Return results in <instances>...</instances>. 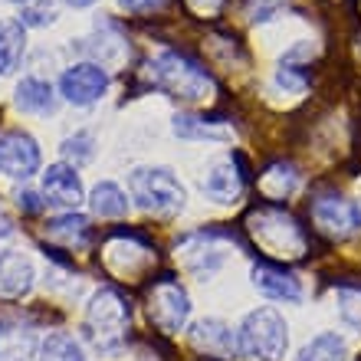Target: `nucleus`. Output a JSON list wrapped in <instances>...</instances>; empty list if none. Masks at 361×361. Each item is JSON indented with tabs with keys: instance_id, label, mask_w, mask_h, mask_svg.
Listing matches in <instances>:
<instances>
[{
	"instance_id": "nucleus-1",
	"label": "nucleus",
	"mask_w": 361,
	"mask_h": 361,
	"mask_svg": "<svg viewBox=\"0 0 361 361\" xmlns=\"http://www.w3.org/2000/svg\"><path fill=\"white\" fill-rule=\"evenodd\" d=\"M148 76H152V86L161 89L164 95H171L178 102L197 105L207 102L210 92L217 89L214 76L207 73L204 63H197L194 56L180 53V49H164L148 63Z\"/></svg>"
},
{
	"instance_id": "nucleus-2",
	"label": "nucleus",
	"mask_w": 361,
	"mask_h": 361,
	"mask_svg": "<svg viewBox=\"0 0 361 361\" xmlns=\"http://www.w3.org/2000/svg\"><path fill=\"white\" fill-rule=\"evenodd\" d=\"M128 197L154 220H174L188 207V190L178 174L171 168H154V164H142L128 174Z\"/></svg>"
},
{
	"instance_id": "nucleus-3",
	"label": "nucleus",
	"mask_w": 361,
	"mask_h": 361,
	"mask_svg": "<svg viewBox=\"0 0 361 361\" xmlns=\"http://www.w3.org/2000/svg\"><path fill=\"white\" fill-rule=\"evenodd\" d=\"M289 352V322L273 305L250 309L237 325V355L247 361H283Z\"/></svg>"
},
{
	"instance_id": "nucleus-4",
	"label": "nucleus",
	"mask_w": 361,
	"mask_h": 361,
	"mask_svg": "<svg viewBox=\"0 0 361 361\" xmlns=\"http://www.w3.org/2000/svg\"><path fill=\"white\" fill-rule=\"evenodd\" d=\"M132 325V305L115 286L95 289L86 305V319H82V332L86 338L105 355H115L125 342V329Z\"/></svg>"
},
{
	"instance_id": "nucleus-5",
	"label": "nucleus",
	"mask_w": 361,
	"mask_h": 361,
	"mask_svg": "<svg viewBox=\"0 0 361 361\" xmlns=\"http://www.w3.org/2000/svg\"><path fill=\"white\" fill-rule=\"evenodd\" d=\"M253 233L263 247L269 250V257H302L305 253V233L295 224V217H289L286 210H279L276 204L253 210Z\"/></svg>"
},
{
	"instance_id": "nucleus-6",
	"label": "nucleus",
	"mask_w": 361,
	"mask_h": 361,
	"mask_svg": "<svg viewBox=\"0 0 361 361\" xmlns=\"http://www.w3.org/2000/svg\"><path fill=\"white\" fill-rule=\"evenodd\" d=\"M315 230L329 240H348L361 233V204L338 190H319L309 204Z\"/></svg>"
},
{
	"instance_id": "nucleus-7",
	"label": "nucleus",
	"mask_w": 361,
	"mask_h": 361,
	"mask_svg": "<svg viewBox=\"0 0 361 361\" xmlns=\"http://www.w3.org/2000/svg\"><path fill=\"white\" fill-rule=\"evenodd\" d=\"M178 257L184 259V269L190 276L207 279L227 263V233H220V230H194L188 237H180Z\"/></svg>"
},
{
	"instance_id": "nucleus-8",
	"label": "nucleus",
	"mask_w": 361,
	"mask_h": 361,
	"mask_svg": "<svg viewBox=\"0 0 361 361\" xmlns=\"http://www.w3.org/2000/svg\"><path fill=\"white\" fill-rule=\"evenodd\" d=\"M243 188H247V168H243V158L237 152L210 158V164L204 168V178H200L204 197H210L214 204H237L243 197Z\"/></svg>"
},
{
	"instance_id": "nucleus-9",
	"label": "nucleus",
	"mask_w": 361,
	"mask_h": 361,
	"mask_svg": "<svg viewBox=\"0 0 361 361\" xmlns=\"http://www.w3.org/2000/svg\"><path fill=\"white\" fill-rule=\"evenodd\" d=\"M148 319H152L164 335H178L190 319V295L184 286L174 279H161L148 293Z\"/></svg>"
},
{
	"instance_id": "nucleus-10",
	"label": "nucleus",
	"mask_w": 361,
	"mask_h": 361,
	"mask_svg": "<svg viewBox=\"0 0 361 361\" xmlns=\"http://www.w3.org/2000/svg\"><path fill=\"white\" fill-rule=\"evenodd\" d=\"M43 164V154H39V145L30 132H20V128H7L0 132V174L10 180H30L39 171Z\"/></svg>"
},
{
	"instance_id": "nucleus-11",
	"label": "nucleus",
	"mask_w": 361,
	"mask_h": 361,
	"mask_svg": "<svg viewBox=\"0 0 361 361\" xmlns=\"http://www.w3.org/2000/svg\"><path fill=\"white\" fill-rule=\"evenodd\" d=\"M59 92L69 105L89 109L109 92V73L99 63H73V66L59 76Z\"/></svg>"
},
{
	"instance_id": "nucleus-12",
	"label": "nucleus",
	"mask_w": 361,
	"mask_h": 361,
	"mask_svg": "<svg viewBox=\"0 0 361 361\" xmlns=\"http://www.w3.org/2000/svg\"><path fill=\"white\" fill-rule=\"evenodd\" d=\"M250 276H253V286H257V293L267 295L269 302L299 305V302L305 299L302 279H299L293 269L279 267V263H269V259H263V263H253Z\"/></svg>"
},
{
	"instance_id": "nucleus-13",
	"label": "nucleus",
	"mask_w": 361,
	"mask_h": 361,
	"mask_svg": "<svg viewBox=\"0 0 361 361\" xmlns=\"http://www.w3.org/2000/svg\"><path fill=\"white\" fill-rule=\"evenodd\" d=\"M43 197H47L49 207L76 210L86 200V188H82L79 168H73L66 161L49 164L47 171H43Z\"/></svg>"
},
{
	"instance_id": "nucleus-14",
	"label": "nucleus",
	"mask_w": 361,
	"mask_h": 361,
	"mask_svg": "<svg viewBox=\"0 0 361 361\" xmlns=\"http://www.w3.org/2000/svg\"><path fill=\"white\" fill-rule=\"evenodd\" d=\"M33 283H37L33 259L20 250H0V299L20 302L33 293Z\"/></svg>"
},
{
	"instance_id": "nucleus-15",
	"label": "nucleus",
	"mask_w": 361,
	"mask_h": 361,
	"mask_svg": "<svg viewBox=\"0 0 361 361\" xmlns=\"http://www.w3.org/2000/svg\"><path fill=\"white\" fill-rule=\"evenodd\" d=\"M190 342L200 355L210 358H237V329H230L224 319H200L190 329Z\"/></svg>"
},
{
	"instance_id": "nucleus-16",
	"label": "nucleus",
	"mask_w": 361,
	"mask_h": 361,
	"mask_svg": "<svg viewBox=\"0 0 361 361\" xmlns=\"http://www.w3.org/2000/svg\"><path fill=\"white\" fill-rule=\"evenodd\" d=\"M39 338L17 319H0V361H37Z\"/></svg>"
},
{
	"instance_id": "nucleus-17",
	"label": "nucleus",
	"mask_w": 361,
	"mask_h": 361,
	"mask_svg": "<svg viewBox=\"0 0 361 361\" xmlns=\"http://www.w3.org/2000/svg\"><path fill=\"white\" fill-rule=\"evenodd\" d=\"M43 230H47V237L53 243H63V247H73V250L89 247V240H92V224L79 210H66L59 217H49L43 224Z\"/></svg>"
},
{
	"instance_id": "nucleus-18",
	"label": "nucleus",
	"mask_w": 361,
	"mask_h": 361,
	"mask_svg": "<svg viewBox=\"0 0 361 361\" xmlns=\"http://www.w3.org/2000/svg\"><path fill=\"white\" fill-rule=\"evenodd\" d=\"M86 200H89V210L102 220H125L128 210H132L128 190H125L122 184H115V180H99Z\"/></svg>"
},
{
	"instance_id": "nucleus-19",
	"label": "nucleus",
	"mask_w": 361,
	"mask_h": 361,
	"mask_svg": "<svg viewBox=\"0 0 361 361\" xmlns=\"http://www.w3.org/2000/svg\"><path fill=\"white\" fill-rule=\"evenodd\" d=\"M13 102H17L20 112L27 115H53L56 112V92L47 79L39 76H23L17 82V92H13Z\"/></svg>"
},
{
	"instance_id": "nucleus-20",
	"label": "nucleus",
	"mask_w": 361,
	"mask_h": 361,
	"mask_svg": "<svg viewBox=\"0 0 361 361\" xmlns=\"http://www.w3.org/2000/svg\"><path fill=\"white\" fill-rule=\"evenodd\" d=\"M27 49V27L20 20H0V76H10L20 66Z\"/></svg>"
},
{
	"instance_id": "nucleus-21",
	"label": "nucleus",
	"mask_w": 361,
	"mask_h": 361,
	"mask_svg": "<svg viewBox=\"0 0 361 361\" xmlns=\"http://www.w3.org/2000/svg\"><path fill=\"white\" fill-rule=\"evenodd\" d=\"M37 361H89L82 338H76L73 332H49L39 342Z\"/></svg>"
},
{
	"instance_id": "nucleus-22",
	"label": "nucleus",
	"mask_w": 361,
	"mask_h": 361,
	"mask_svg": "<svg viewBox=\"0 0 361 361\" xmlns=\"http://www.w3.org/2000/svg\"><path fill=\"white\" fill-rule=\"evenodd\" d=\"M174 135L188 138V142H227L230 128H224L220 122L200 118V115H174Z\"/></svg>"
},
{
	"instance_id": "nucleus-23",
	"label": "nucleus",
	"mask_w": 361,
	"mask_h": 361,
	"mask_svg": "<svg viewBox=\"0 0 361 361\" xmlns=\"http://www.w3.org/2000/svg\"><path fill=\"white\" fill-rule=\"evenodd\" d=\"M295 188H299V171H295L293 164H286V161L269 164L267 171H263V178H259V190L269 197V204L286 200Z\"/></svg>"
},
{
	"instance_id": "nucleus-24",
	"label": "nucleus",
	"mask_w": 361,
	"mask_h": 361,
	"mask_svg": "<svg viewBox=\"0 0 361 361\" xmlns=\"http://www.w3.org/2000/svg\"><path fill=\"white\" fill-rule=\"evenodd\" d=\"M345 352H348V345L338 332H319L295 352L293 361H342Z\"/></svg>"
},
{
	"instance_id": "nucleus-25",
	"label": "nucleus",
	"mask_w": 361,
	"mask_h": 361,
	"mask_svg": "<svg viewBox=\"0 0 361 361\" xmlns=\"http://www.w3.org/2000/svg\"><path fill=\"white\" fill-rule=\"evenodd\" d=\"M63 158H66V164H73V168H82L86 161H92L95 135L89 132V128H79L76 135H69L66 142H63Z\"/></svg>"
},
{
	"instance_id": "nucleus-26",
	"label": "nucleus",
	"mask_w": 361,
	"mask_h": 361,
	"mask_svg": "<svg viewBox=\"0 0 361 361\" xmlns=\"http://www.w3.org/2000/svg\"><path fill=\"white\" fill-rule=\"evenodd\" d=\"M335 299H338L342 325H348L352 332L361 335V289L358 286H342V289H335Z\"/></svg>"
},
{
	"instance_id": "nucleus-27",
	"label": "nucleus",
	"mask_w": 361,
	"mask_h": 361,
	"mask_svg": "<svg viewBox=\"0 0 361 361\" xmlns=\"http://www.w3.org/2000/svg\"><path fill=\"white\" fill-rule=\"evenodd\" d=\"M53 20H56V10L49 7L47 0H30L27 7H23V13H20L23 27H47Z\"/></svg>"
},
{
	"instance_id": "nucleus-28",
	"label": "nucleus",
	"mask_w": 361,
	"mask_h": 361,
	"mask_svg": "<svg viewBox=\"0 0 361 361\" xmlns=\"http://www.w3.org/2000/svg\"><path fill=\"white\" fill-rule=\"evenodd\" d=\"M17 207L23 210V214H43L49 204H47V197H43V194H37V190H20V194H17Z\"/></svg>"
},
{
	"instance_id": "nucleus-29",
	"label": "nucleus",
	"mask_w": 361,
	"mask_h": 361,
	"mask_svg": "<svg viewBox=\"0 0 361 361\" xmlns=\"http://www.w3.org/2000/svg\"><path fill=\"white\" fill-rule=\"evenodd\" d=\"M279 7H283V0H250V17L253 20H269Z\"/></svg>"
},
{
	"instance_id": "nucleus-30",
	"label": "nucleus",
	"mask_w": 361,
	"mask_h": 361,
	"mask_svg": "<svg viewBox=\"0 0 361 361\" xmlns=\"http://www.w3.org/2000/svg\"><path fill=\"white\" fill-rule=\"evenodd\" d=\"M122 4V10H128V13H152V10L164 7V0H118Z\"/></svg>"
},
{
	"instance_id": "nucleus-31",
	"label": "nucleus",
	"mask_w": 361,
	"mask_h": 361,
	"mask_svg": "<svg viewBox=\"0 0 361 361\" xmlns=\"http://www.w3.org/2000/svg\"><path fill=\"white\" fill-rule=\"evenodd\" d=\"M190 7L197 10V13H217L224 7V0H188Z\"/></svg>"
},
{
	"instance_id": "nucleus-32",
	"label": "nucleus",
	"mask_w": 361,
	"mask_h": 361,
	"mask_svg": "<svg viewBox=\"0 0 361 361\" xmlns=\"http://www.w3.org/2000/svg\"><path fill=\"white\" fill-rule=\"evenodd\" d=\"M63 4H69V7H76V10H82V7H92L95 0H63Z\"/></svg>"
},
{
	"instance_id": "nucleus-33",
	"label": "nucleus",
	"mask_w": 361,
	"mask_h": 361,
	"mask_svg": "<svg viewBox=\"0 0 361 361\" xmlns=\"http://www.w3.org/2000/svg\"><path fill=\"white\" fill-rule=\"evenodd\" d=\"M4 4H30V0H4Z\"/></svg>"
}]
</instances>
